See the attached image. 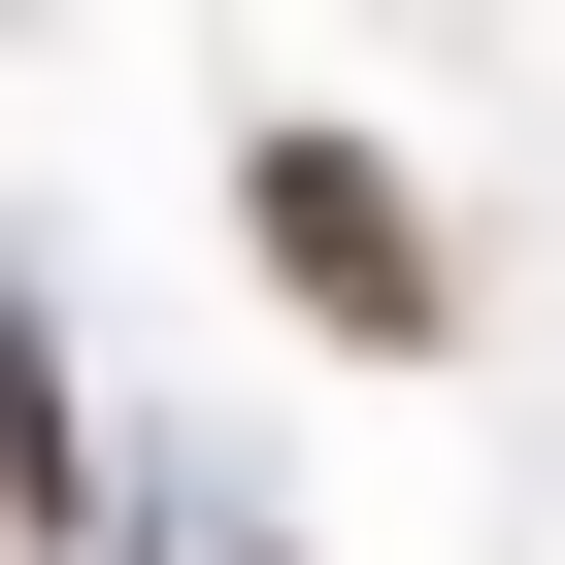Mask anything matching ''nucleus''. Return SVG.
<instances>
[{"label":"nucleus","instance_id":"f257e3e1","mask_svg":"<svg viewBox=\"0 0 565 565\" xmlns=\"http://www.w3.org/2000/svg\"><path fill=\"white\" fill-rule=\"evenodd\" d=\"M266 266H300L333 333H433V233H399V167H333V134H266Z\"/></svg>","mask_w":565,"mask_h":565}]
</instances>
